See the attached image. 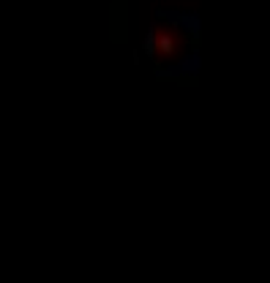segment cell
I'll list each match as a JSON object with an SVG mask.
<instances>
[{"instance_id": "1", "label": "cell", "mask_w": 270, "mask_h": 283, "mask_svg": "<svg viewBox=\"0 0 270 283\" xmlns=\"http://www.w3.org/2000/svg\"><path fill=\"white\" fill-rule=\"evenodd\" d=\"M199 68H202V57L194 52V54H186L180 63L169 65V68H161L159 76H194Z\"/></svg>"}, {"instance_id": "2", "label": "cell", "mask_w": 270, "mask_h": 283, "mask_svg": "<svg viewBox=\"0 0 270 283\" xmlns=\"http://www.w3.org/2000/svg\"><path fill=\"white\" fill-rule=\"evenodd\" d=\"M161 16H166L169 22H175L177 27H180L183 33H188V36H199V30H202V19H199L197 14H172V11H159Z\"/></svg>"}, {"instance_id": "3", "label": "cell", "mask_w": 270, "mask_h": 283, "mask_svg": "<svg viewBox=\"0 0 270 283\" xmlns=\"http://www.w3.org/2000/svg\"><path fill=\"white\" fill-rule=\"evenodd\" d=\"M153 47H156V30L150 27V30H148V36H145V52H148L150 57H153Z\"/></svg>"}, {"instance_id": "4", "label": "cell", "mask_w": 270, "mask_h": 283, "mask_svg": "<svg viewBox=\"0 0 270 283\" xmlns=\"http://www.w3.org/2000/svg\"><path fill=\"white\" fill-rule=\"evenodd\" d=\"M161 52H164V54L172 52V38L169 36H161Z\"/></svg>"}]
</instances>
